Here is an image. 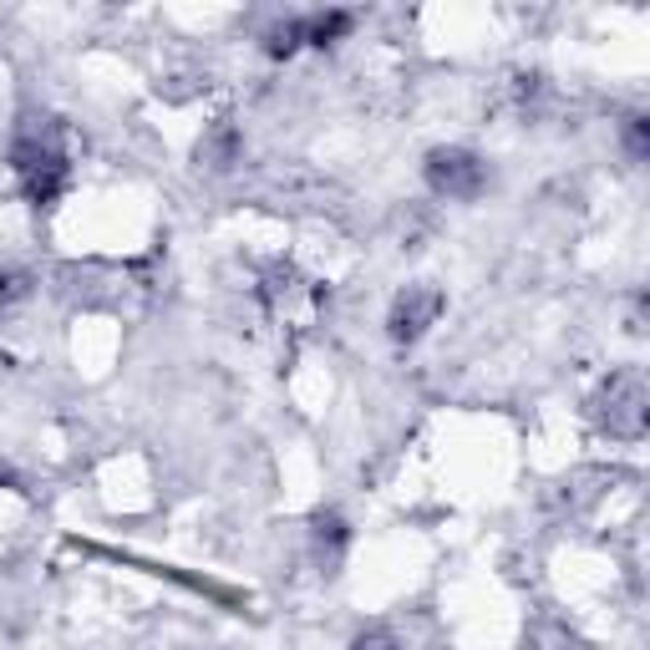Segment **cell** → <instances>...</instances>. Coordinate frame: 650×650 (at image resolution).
<instances>
[{
	"label": "cell",
	"instance_id": "cell-4",
	"mask_svg": "<svg viewBox=\"0 0 650 650\" xmlns=\"http://www.w3.org/2000/svg\"><path fill=\"white\" fill-rule=\"evenodd\" d=\"M351 26H356V15H351V11L311 15V21H305V46H330V41H340V36H346Z\"/></svg>",
	"mask_w": 650,
	"mask_h": 650
},
{
	"label": "cell",
	"instance_id": "cell-7",
	"mask_svg": "<svg viewBox=\"0 0 650 650\" xmlns=\"http://www.w3.org/2000/svg\"><path fill=\"white\" fill-rule=\"evenodd\" d=\"M351 650H397V636L392 630H366V636H356Z\"/></svg>",
	"mask_w": 650,
	"mask_h": 650
},
{
	"label": "cell",
	"instance_id": "cell-5",
	"mask_svg": "<svg viewBox=\"0 0 650 650\" xmlns=\"http://www.w3.org/2000/svg\"><path fill=\"white\" fill-rule=\"evenodd\" d=\"M300 46H305V21H285V26H275L265 36V51L275 61H285V57H296Z\"/></svg>",
	"mask_w": 650,
	"mask_h": 650
},
{
	"label": "cell",
	"instance_id": "cell-2",
	"mask_svg": "<svg viewBox=\"0 0 650 650\" xmlns=\"http://www.w3.org/2000/svg\"><path fill=\"white\" fill-rule=\"evenodd\" d=\"M428 183L437 193H447V198H478L488 183V168L468 148H437L428 153Z\"/></svg>",
	"mask_w": 650,
	"mask_h": 650
},
{
	"label": "cell",
	"instance_id": "cell-3",
	"mask_svg": "<svg viewBox=\"0 0 650 650\" xmlns=\"http://www.w3.org/2000/svg\"><path fill=\"white\" fill-rule=\"evenodd\" d=\"M437 315H443V296L428 290V285H407V290L397 296V305H392V315H386L392 340H417Z\"/></svg>",
	"mask_w": 650,
	"mask_h": 650
},
{
	"label": "cell",
	"instance_id": "cell-1",
	"mask_svg": "<svg viewBox=\"0 0 650 650\" xmlns=\"http://www.w3.org/2000/svg\"><path fill=\"white\" fill-rule=\"evenodd\" d=\"M11 168L21 178V189H26L31 204H51L61 198V189L72 183V162L67 153L51 143V137H21L11 153Z\"/></svg>",
	"mask_w": 650,
	"mask_h": 650
},
{
	"label": "cell",
	"instance_id": "cell-6",
	"mask_svg": "<svg viewBox=\"0 0 650 650\" xmlns=\"http://www.w3.org/2000/svg\"><path fill=\"white\" fill-rule=\"evenodd\" d=\"M346 539H351V529H346V523H340L336 514H325V518H315V549H330V564L340 559V549H346Z\"/></svg>",
	"mask_w": 650,
	"mask_h": 650
}]
</instances>
